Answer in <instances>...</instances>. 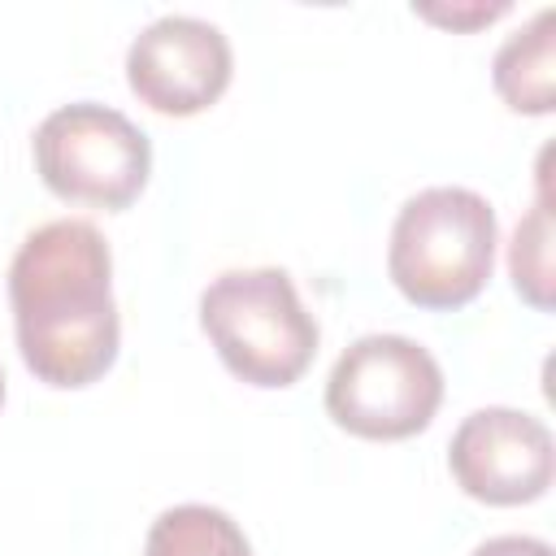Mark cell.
Segmentation results:
<instances>
[{"mask_svg":"<svg viewBox=\"0 0 556 556\" xmlns=\"http://www.w3.org/2000/svg\"><path fill=\"white\" fill-rule=\"evenodd\" d=\"M13 334L26 369L56 391L100 382L122 348L113 252L83 217L30 230L9 265Z\"/></svg>","mask_w":556,"mask_h":556,"instance_id":"obj_1","label":"cell"},{"mask_svg":"<svg viewBox=\"0 0 556 556\" xmlns=\"http://www.w3.org/2000/svg\"><path fill=\"white\" fill-rule=\"evenodd\" d=\"M500 222L473 187H426L404 200L387 243L395 291L426 308L452 313L482 295L495 269Z\"/></svg>","mask_w":556,"mask_h":556,"instance_id":"obj_2","label":"cell"},{"mask_svg":"<svg viewBox=\"0 0 556 556\" xmlns=\"http://www.w3.org/2000/svg\"><path fill=\"white\" fill-rule=\"evenodd\" d=\"M200 326L222 365L248 387H291L317 356V317L287 269H226L200 291Z\"/></svg>","mask_w":556,"mask_h":556,"instance_id":"obj_3","label":"cell"},{"mask_svg":"<svg viewBox=\"0 0 556 556\" xmlns=\"http://www.w3.org/2000/svg\"><path fill=\"white\" fill-rule=\"evenodd\" d=\"M35 169L56 200L91 208H130L152 174L148 135L117 109L74 100L52 109L30 139Z\"/></svg>","mask_w":556,"mask_h":556,"instance_id":"obj_4","label":"cell"},{"mask_svg":"<svg viewBox=\"0 0 556 556\" xmlns=\"http://www.w3.org/2000/svg\"><path fill=\"white\" fill-rule=\"evenodd\" d=\"M443 404V369L408 334H361L326 378V413L339 430L374 443L421 434Z\"/></svg>","mask_w":556,"mask_h":556,"instance_id":"obj_5","label":"cell"},{"mask_svg":"<svg viewBox=\"0 0 556 556\" xmlns=\"http://www.w3.org/2000/svg\"><path fill=\"white\" fill-rule=\"evenodd\" d=\"M447 469L469 500L517 508L547 495L556 473V443L543 417L491 404L473 408L456 426L447 443Z\"/></svg>","mask_w":556,"mask_h":556,"instance_id":"obj_6","label":"cell"},{"mask_svg":"<svg viewBox=\"0 0 556 556\" xmlns=\"http://www.w3.org/2000/svg\"><path fill=\"white\" fill-rule=\"evenodd\" d=\"M230 39L191 13H165L148 22L126 48V87L165 117H195L230 87Z\"/></svg>","mask_w":556,"mask_h":556,"instance_id":"obj_7","label":"cell"},{"mask_svg":"<svg viewBox=\"0 0 556 556\" xmlns=\"http://www.w3.org/2000/svg\"><path fill=\"white\" fill-rule=\"evenodd\" d=\"M556 13L539 9L521 30H513L495 61H491V83L495 96L513 109V113H530L543 117L556 104V35H552Z\"/></svg>","mask_w":556,"mask_h":556,"instance_id":"obj_8","label":"cell"},{"mask_svg":"<svg viewBox=\"0 0 556 556\" xmlns=\"http://www.w3.org/2000/svg\"><path fill=\"white\" fill-rule=\"evenodd\" d=\"M143 556H252V543L230 513L213 504H174L148 526Z\"/></svg>","mask_w":556,"mask_h":556,"instance_id":"obj_9","label":"cell"},{"mask_svg":"<svg viewBox=\"0 0 556 556\" xmlns=\"http://www.w3.org/2000/svg\"><path fill=\"white\" fill-rule=\"evenodd\" d=\"M547 161V152H543ZM539 161V195L530 204V213L517 222L513 243H508V274L517 295L539 308L552 313V208H547V174Z\"/></svg>","mask_w":556,"mask_h":556,"instance_id":"obj_10","label":"cell"},{"mask_svg":"<svg viewBox=\"0 0 556 556\" xmlns=\"http://www.w3.org/2000/svg\"><path fill=\"white\" fill-rule=\"evenodd\" d=\"M421 17H430V22H443V26H452V30H473V26H482V22H495V17H504L508 13V4L500 0V4H469V9H430V4H421L417 9Z\"/></svg>","mask_w":556,"mask_h":556,"instance_id":"obj_11","label":"cell"},{"mask_svg":"<svg viewBox=\"0 0 556 556\" xmlns=\"http://www.w3.org/2000/svg\"><path fill=\"white\" fill-rule=\"evenodd\" d=\"M469 556H556V552L547 539H534V534H495L478 543Z\"/></svg>","mask_w":556,"mask_h":556,"instance_id":"obj_12","label":"cell"},{"mask_svg":"<svg viewBox=\"0 0 556 556\" xmlns=\"http://www.w3.org/2000/svg\"><path fill=\"white\" fill-rule=\"evenodd\" d=\"M0 404H4V369H0Z\"/></svg>","mask_w":556,"mask_h":556,"instance_id":"obj_13","label":"cell"}]
</instances>
